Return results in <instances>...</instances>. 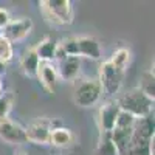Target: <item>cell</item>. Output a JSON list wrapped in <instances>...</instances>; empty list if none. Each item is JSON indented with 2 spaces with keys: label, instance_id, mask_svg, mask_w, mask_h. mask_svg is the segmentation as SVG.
Wrapping results in <instances>:
<instances>
[{
  "label": "cell",
  "instance_id": "obj_21",
  "mask_svg": "<svg viewBox=\"0 0 155 155\" xmlns=\"http://www.w3.org/2000/svg\"><path fill=\"white\" fill-rule=\"evenodd\" d=\"M135 121H137L135 116H132L130 113H127V112L120 110L118 118H116V124H115V127H120V129H132L134 124H135Z\"/></svg>",
  "mask_w": 155,
  "mask_h": 155
},
{
  "label": "cell",
  "instance_id": "obj_12",
  "mask_svg": "<svg viewBox=\"0 0 155 155\" xmlns=\"http://www.w3.org/2000/svg\"><path fill=\"white\" fill-rule=\"evenodd\" d=\"M109 138L112 141V144L115 146L118 155H126L130 146V140H132V129H120L115 127L113 130L109 134Z\"/></svg>",
  "mask_w": 155,
  "mask_h": 155
},
{
  "label": "cell",
  "instance_id": "obj_22",
  "mask_svg": "<svg viewBox=\"0 0 155 155\" xmlns=\"http://www.w3.org/2000/svg\"><path fill=\"white\" fill-rule=\"evenodd\" d=\"M11 22L9 11L6 8H0V30H5V27Z\"/></svg>",
  "mask_w": 155,
  "mask_h": 155
},
{
  "label": "cell",
  "instance_id": "obj_23",
  "mask_svg": "<svg viewBox=\"0 0 155 155\" xmlns=\"http://www.w3.org/2000/svg\"><path fill=\"white\" fill-rule=\"evenodd\" d=\"M14 155H27V153H25V152H23L22 149H17V150L14 152Z\"/></svg>",
  "mask_w": 155,
  "mask_h": 155
},
{
  "label": "cell",
  "instance_id": "obj_13",
  "mask_svg": "<svg viewBox=\"0 0 155 155\" xmlns=\"http://www.w3.org/2000/svg\"><path fill=\"white\" fill-rule=\"evenodd\" d=\"M39 64H41V61H39V58L36 54L34 47H30V48H27V50L23 51V54L20 58V68H22V71H23L25 76L36 78Z\"/></svg>",
  "mask_w": 155,
  "mask_h": 155
},
{
  "label": "cell",
  "instance_id": "obj_1",
  "mask_svg": "<svg viewBox=\"0 0 155 155\" xmlns=\"http://www.w3.org/2000/svg\"><path fill=\"white\" fill-rule=\"evenodd\" d=\"M58 45L62 48V51L67 56H76V58H87L92 61L101 59V47L95 37L90 36H79V37H67L62 39Z\"/></svg>",
  "mask_w": 155,
  "mask_h": 155
},
{
  "label": "cell",
  "instance_id": "obj_9",
  "mask_svg": "<svg viewBox=\"0 0 155 155\" xmlns=\"http://www.w3.org/2000/svg\"><path fill=\"white\" fill-rule=\"evenodd\" d=\"M0 140L8 144H16V146L28 143L25 127H22L20 124H17L14 121H11L9 118L0 121Z\"/></svg>",
  "mask_w": 155,
  "mask_h": 155
},
{
  "label": "cell",
  "instance_id": "obj_16",
  "mask_svg": "<svg viewBox=\"0 0 155 155\" xmlns=\"http://www.w3.org/2000/svg\"><path fill=\"white\" fill-rule=\"evenodd\" d=\"M129 61H130V50L124 48V47L115 50L112 58L109 59V62L112 64V65L116 67L118 70H121V71H126V68L129 65Z\"/></svg>",
  "mask_w": 155,
  "mask_h": 155
},
{
  "label": "cell",
  "instance_id": "obj_3",
  "mask_svg": "<svg viewBox=\"0 0 155 155\" xmlns=\"http://www.w3.org/2000/svg\"><path fill=\"white\" fill-rule=\"evenodd\" d=\"M116 102H118L120 110L130 113L137 120L153 115V99H150L146 93H143L138 87L126 92Z\"/></svg>",
  "mask_w": 155,
  "mask_h": 155
},
{
  "label": "cell",
  "instance_id": "obj_7",
  "mask_svg": "<svg viewBox=\"0 0 155 155\" xmlns=\"http://www.w3.org/2000/svg\"><path fill=\"white\" fill-rule=\"evenodd\" d=\"M51 121L45 116L34 120L28 127H25V134H27V141L33 144H50V135H51Z\"/></svg>",
  "mask_w": 155,
  "mask_h": 155
},
{
  "label": "cell",
  "instance_id": "obj_2",
  "mask_svg": "<svg viewBox=\"0 0 155 155\" xmlns=\"http://www.w3.org/2000/svg\"><path fill=\"white\" fill-rule=\"evenodd\" d=\"M39 9L44 19L56 27L71 25L74 20V11L70 0H42L39 2Z\"/></svg>",
  "mask_w": 155,
  "mask_h": 155
},
{
  "label": "cell",
  "instance_id": "obj_10",
  "mask_svg": "<svg viewBox=\"0 0 155 155\" xmlns=\"http://www.w3.org/2000/svg\"><path fill=\"white\" fill-rule=\"evenodd\" d=\"M56 70H58V76L62 81L65 82H74L81 73V59L76 56H67L62 61L56 62Z\"/></svg>",
  "mask_w": 155,
  "mask_h": 155
},
{
  "label": "cell",
  "instance_id": "obj_8",
  "mask_svg": "<svg viewBox=\"0 0 155 155\" xmlns=\"http://www.w3.org/2000/svg\"><path fill=\"white\" fill-rule=\"evenodd\" d=\"M31 30H33V20L30 17H20V19H11V22L5 27L2 34L12 44L28 37Z\"/></svg>",
  "mask_w": 155,
  "mask_h": 155
},
{
  "label": "cell",
  "instance_id": "obj_20",
  "mask_svg": "<svg viewBox=\"0 0 155 155\" xmlns=\"http://www.w3.org/2000/svg\"><path fill=\"white\" fill-rule=\"evenodd\" d=\"M12 95L11 93H2L0 95V121L8 120V115L12 109Z\"/></svg>",
  "mask_w": 155,
  "mask_h": 155
},
{
  "label": "cell",
  "instance_id": "obj_24",
  "mask_svg": "<svg viewBox=\"0 0 155 155\" xmlns=\"http://www.w3.org/2000/svg\"><path fill=\"white\" fill-rule=\"evenodd\" d=\"M3 93V82H2V78H0V95Z\"/></svg>",
  "mask_w": 155,
  "mask_h": 155
},
{
  "label": "cell",
  "instance_id": "obj_19",
  "mask_svg": "<svg viewBox=\"0 0 155 155\" xmlns=\"http://www.w3.org/2000/svg\"><path fill=\"white\" fill-rule=\"evenodd\" d=\"M96 153L98 155H118L115 146L112 144V141L109 138V135H101V140L96 147Z\"/></svg>",
  "mask_w": 155,
  "mask_h": 155
},
{
  "label": "cell",
  "instance_id": "obj_18",
  "mask_svg": "<svg viewBox=\"0 0 155 155\" xmlns=\"http://www.w3.org/2000/svg\"><path fill=\"white\" fill-rule=\"evenodd\" d=\"M12 58H14V48H12V44L0 33V64H2V65H6L8 62L12 61Z\"/></svg>",
  "mask_w": 155,
  "mask_h": 155
},
{
  "label": "cell",
  "instance_id": "obj_6",
  "mask_svg": "<svg viewBox=\"0 0 155 155\" xmlns=\"http://www.w3.org/2000/svg\"><path fill=\"white\" fill-rule=\"evenodd\" d=\"M118 113H120V107H118V102L115 99H107L104 104L99 107L96 121H98V127H99L101 135H109L115 129Z\"/></svg>",
  "mask_w": 155,
  "mask_h": 155
},
{
  "label": "cell",
  "instance_id": "obj_17",
  "mask_svg": "<svg viewBox=\"0 0 155 155\" xmlns=\"http://www.w3.org/2000/svg\"><path fill=\"white\" fill-rule=\"evenodd\" d=\"M138 88L143 93H146L150 99H155V76H153V68L146 70L141 76V82Z\"/></svg>",
  "mask_w": 155,
  "mask_h": 155
},
{
  "label": "cell",
  "instance_id": "obj_11",
  "mask_svg": "<svg viewBox=\"0 0 155 155\" xmlns=\"http://www.w3.org/2000/svg\"><path fill=\"white\" fill-rule=\"evenodd\" d=\"M36 78L41 81L42 87L47 90L50 95H54V93H56L59 76H58L56 65H54L53 62H41V64H39Z\"/></svg>",
  "mask_w": 155,
  "mask_h": 155
},
{
  "label": "cell",
  "instance_id": "obj_14",
  "mask_svg": "<svg viewBox=\"0 0 155 155\" xmlns=\"http://www.w3.org/2000/svg\"><path fill=\"white\" fill-rule=\"evenodd\" d=\"M34 51L41 62H53L54 64V53H56V42L53 39L44 37L34 45Z\"/></svg>",
  "mask_w": 155,
  "mask_h": 155
},
{
  "label": "cell",
  "instance_id": "obj_5",
  "mask_svg": "<svg viewBox=\"0 0 155 155\" xmlns=\"http://www.w3.org/2000/svg\"><path fill=\"white\" fill-rule=\"evenodd\" d=\"M123 78H124V71L113 67L109 61L102 62L101 67H99V76H98L102 95H106L109 98L115 96L116 93L120 92V88H121Z\"/></svg>",
  "mask_w": 155,
  "mask_h": 155
},
{
  "label": "cell",
  "instance_id": "obj_4",
  "mask_svg": "<svg viewBox=\"0 0 155 155\" xmlns=\"http://www.w3.org/2000/svg\"><path fill=\"white\" fill-rule=\"evenodd\" d=\"M74 82H76L74 90H73L74 104L79 107H84V109L96 106L102 96V90H101L98 78H92V79H76Z\"/></svg>",
  "mask_w": 155,
  "mask_h": 155
},
{
  "label": "cell",
  "instance_id": "obj_15",
  "mask_svg": "<svg viewBox=\"0 0 155 155\" xmlns=\"http://www.w3.org/2000/svg\"><path fill=\"white\" fill-rule=\"evenodd\" d=\"M73 132L67 127H56L51 130L50 135V144H53L56 147H68L73 143Z\"/></svg>",
  "mask_w": 155,
  "mask_h": 155
}]
</instances>
